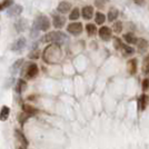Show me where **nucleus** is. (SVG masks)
Masks as SVG:
<instances>
[{"instance_id": "1", "label": "nucleus", "mask_w": 149, "mask_h": 149, "mask_svg": "<svg viewBox=\"0 0 149 149\" xmlns=\"http://www.w3.org/2000/svg\"><path fill=\"white\" fill-rule=\"evenodd\" d=\"M61 54L62 52L59 45L51 44L44 50L42 58H44L45 62H47V63H56L60 60Z\"/></svg>"}, {"instance_id": "2", "label": "nucleus", "mask_w": 149, "mask_h": 149, "mask_svg": "<svg viewBox=\"0 0 149 149\" xmlns=\"http://www.w3.org/2000/svg\"><path fill=\"white\" fill-rule=\"evenodd\" d=\"M45 41L46 42H50V44H57L62 45L66 40H67V36L61 32V31H50L45 36Z\"/></svg>"}, {"instance_id": "3", "label": "nucleus", "mask_w": 149, "mask_h": 149, "mask_svg": "<svg viewBox=\"0 0 149 149\" xmlns=\"http://www.w3.org/2000/svg\"><path fill=\"white\" fill-rule=\"evenodd\" d=\"M32 27L36 28L39 31H47L50 28V20L47 16L45 15H39L38 17H36Z\"/></svg>"}, {"instance_id": "4", "label": "nucleus", "mask_w": 149, "mask_h": 149, "mask_svg": "<svg viewBox=\"0 0 149 149\" xmlns=\"http://www.w3.org/2000/svg\"><path fill=\"white\" fill-rule=\"evenodd\" d=\"M82 29H84V27H82L81 22H71L67 27V31H68L69 33L74 35V36L80 35L81 32H82Z\"/></svg>"}, {"instance_id": "5", "label": "nucleus", "mask_w": 149, "mask_h": 149, "mask_svg": "<svg viewBox=\"0 0 149 149\" xmlns=\"http://www.w3.org/2000/svg\"><path fill=\"white\" fill-rule=\"evenodd\" d=\"M98 33H99L100 39H102L104 41H108V40L111 39V29L109 27H107V26L101 27L99 31H98Z\"/></svg>"}, {"instance_id": "6", "label": "nucleus", "mask_w": 149, "mask_h": 149, "mask_svg": "<svg viewBox=\"0 0 149 149\" xmlns=\"http://www.w3.org/2000/svg\"><path fill=\"white\" fill-rule=\"evenodd\" d=\"M38 72H39V68H38L37 65L36 63H30L28 66V68L26 69V77L28 79H32L37 76Z\"/></svg>"}, {"instance_id": "7", "label": "nucleus", "mask_w": 149, "mask_h": 149, "mask_svg": "<svg viewBox=\"0 0 149 149\" xmlns=\"http://www.w3.org/2000/svg\"><path fill=\"white\" fill-rule=\"evenodd\" d=\"M26 45H27L26 38L20 37L13 44V46H11V50H13V51H21V50L26 47Z\"/></svg>"}, {"instance_id": "8", "label": "nucleus", "mask_w": 149, "mask_h": 149, "mask_svg": "<svg viewBox=\"0 0 149 149\" xmlns=\"http://www.w3.org/2000/svg\"><path fill=\"white\" fill-rule=\"evenodd\" d=\"M22 10H24L22 6H20V5H13L7 10V15L9 17H18V16H20V13H22Z\"/></svg>"}, {"instance_id": "9", "label": "nucleus", "mask_w": 149, "mask_h": 149, "mask_svg": "<svg viewBox=\"0 0 149 149\" xmlns=\"http://www.w3.org/2000/svg\"><path fill=\"white\" fill-rule=\"evenodd\" d=\"M66 24V18L60 15H55L52 18V25L56 29H61Z\"/></svg>"}, {"instance_id": "10", "label": "nucleus", "mask_w": 149, "mask_h": 149, "mask_svg": "<svg viewBox=\"0 0 149 149\" xmlns=\"http://www.w3.org/2000/svg\"><path fill=\"white\" fill-rule=\"evenodd\" d=\"M81 15H82V18L86 19V20H90L93 17V6H86L82 8L81 10Z\"/></svg>"}, {"instance_id": "11", "label": "nucleus", "mask_w": 149, "mask_h": 149, "mask_svg": "<svg viewBox=\"0 0 149 149\" xmlns=\"http://www.w3.org/2000/svg\"><path fill=\"white\" fill-rule=\"evenodd\" d=\"M70 9H71V3L68 2V1H61V2L58 5V7H57L58 13H62V15L69 13V11H70Z\"/></svg>"}, {"instance_id": "12", "label": "nucleus", "mask_w": 149, "mask_h": 149, "mask_svg": "<svg viewBox=\"0 0 149 149\" xmlns=\"http://www.w3.org/2000/svg\"><path fill=\"white\" fill-rule=\"evenodd\" d=\"M15 27H16L17 32H24V31L28 28V21H27L25 18H20L18 21L15 24Z\"/></svg>"}, {"instance_id": "13", "label": "nucleus", "mask_w": 149, "mask_h": 149, "mask_svg": "<svg viewBox=\"0 0 149 149\" xmlns=\"http://www.w3.org/2000/svg\"><path fill=\"white\" fill-rule=\"evenodd\" d=\"M15 134H16V137H17V139H18L19 141H20V143H21V146H24V147H28V145H29V143H28V140H27V138H26V136L24 135V132L21 130H19V129H16L15 130Z\"/></svg>"}, {"instance_id": "14", "label": "nucleus", "mask_w": 149, "mask_h": 149, "mask_svg": "<svg viewBox=\"0 0 149 149\" xmlns=\"http://www.w3.org/2000/svg\"><path fill=\"white\" fill-rule=\"evenodd\" d=\"M148 101H149V98L148 96H146L145 93L141 95L140 97H139V99H138V109L139 110H145L146 109V107L148 105Z\"/></svg>"}, {"instance_id": "15", "label": "nucleus", "mask_w": 149, "mask_h": 149, "mask_svg": "<svg viewBox=\"0 0 149 149\" xmlns=\"http://www.w3.org/2000/svg\"><path fill=\"white\" fill-rule=\"evenodd\" d=\"M24 59L21 58V59H18L17 61L13 62V65L11 66V68H10V74H11V76H13V74H16L17 72H18L19 70L21 69V67H22V63H24Z\"/></svg>"}, {"instance_id": "16", "label": "nucleus", "mask_w": 149, "mask_h": 149, "mask_svg": "<svg viewBox=\"0 0 149 149\" xmlns=\"http://www.w3.org/2000/svg\"><path fill=\"white\" fill-rule=\"evenodd\" d=\"M22 110L25 112H27L28 115H30V116H35V115L38 113V111H39L36 107L29 105V104H24V105H22Z\"/></svg>"}, {"instance_id": "17", "label": "nucleus", "mask_w": 149, "mask_h": 149, "mask_svg": "<svg viewBox=\"0 0 149 149\" xmlns=\"http://www.w3.org/2000/svg\"><path fill=\"white\" fill-rule=\"evenodd\" d=\"M27 89V82L24 79H18L17 84H16V93H22Z\"/></svg>"}, {"instance_id": "18", "label": "nucleus", "mask_w": 149, "mask_h": 149, "mask_svg": "<svg viewBox=\"0 0 149 149\" xmlns=\"http://www.w3.org/2000/svg\"><path fill=\"white\" fill-rule=\"evenodd\" d=\"M137 46H138V50L140 51V52H145L147 48H148V41L146 40V39H143V38H139L138 40H137Z\"/></svg>"}, {"instance_id": "19", "label": "nucleus", "mask_w": 149, "mask_h": 149, "mask_svg": "<svg viewBox=\"0 0 149 149\" xmlns=\"http://www.w3.org/2000/svg\"><path fill=\"white\" fill-rule=\"evenodd\" d=\"M9 113H10V108L8 106H2L1 110H0V120L1 121H6L9 118Z\"/></svg>"}, {"instance_id": "20", "label": "nucleus", "mask_w": 149, "mask_h": 149, "mask_svg": "<svg viewBox=\"0 0 149 149\" xmlns=\"http://www.w3.org/2000/svg\"><path fill=\"white\" fill-rule=\"evenodd\" d=\"M127 68H128V72L130 74H135L137 71V60L136 59H130L127 62Z\"/></svg>"}, {"instance_id": "21", "label": "nucleus", "mask_w": 149, "mask_h": 149, "mask_svg": "<svg viewBox=\"0 0 149 149\" xmlns=\"http://www.w3.org/2000/svg\"><path fill=\"white\" fill-rule=\"evenodd\" d=\"M124 39L126 40V42L129 45H135L137 44V39L136 36L132 33V32H127V33H125L124 35Z\"/></svg>"}, {"instance_id": "22", "label": "nucleus", "mask_w": 149, "mask_h": 149, "mask_svg": "<svg viewBox=\"0 0 149 149\" xmlns=\"http://www.w3.org/2000/svg\"><path fill=\"white\" fill-rule=\"evenodd\" d=\"M118 15H119V11L117 8H110V10H109V13H108V20L109 21H115L116 19L118 18Z\"/></svg>"}, {"instance_id": "23", "label": "nucleus", "mask_w": 149, "mask_h": 149, "mask_svg": "<svg viewBox=\"0 0 149 149\" xmlns=\"http://www.w3.org/2000/svg\"><path fill=\"white\" fill-rule=\"evenodd\" d=\"M86 31L89 37H93L97 33V27L95 26V24H88L86 25Z\"/></svg>"}, {"instance_id": "24", "label": "nucleus", "mask_w": 149, "mask_h": 149, "mask_svg": "<svg viewBox=\"0 0 149 149\" xmlns=\"http://www.w3.org/2000/svg\"><path fill=\"white\" fill-rule=\"evenodd\" d=\"M120 50L123 51V54H124L125 56H130V55H132V54L135 52V49H134L132 47L128 46V45H125V44H123Z\"/></svg>"}, {"instance_id": "25", "label": "nucleus", "mask_w": 149, "mask_h": 149, "mask_svg": "<svg viewBox=\"0 0 149 149\" xmlns=\"http://www.w3.org/2000/svg\"><path fill=\"white\" fill-rule=\"evenodd\" d=\"M95 21H96L97 25H104V22L106 21V16L102 13H100V11L96 13V15H95Z\"/></svg>"}, {"instance_id": "26", "label": "nucleus", "mask_w": 149, "mask_h": 149, "mask_svg": "<svg viewBox=\"0 0 149 149\" xmlns=\"http://www.w3.org/2000/svg\"><path fill=\"white\" fill-rule=\"evenodd\" d=\"M29 117H31L30 115H28L27 112L25 111H22L21 113H19L18 115V121H19V124L21 125V126H24V124H25L26 121L28 120V118Z\"/></svg>"}, {"instance_id": "27", "label": "nucleus", "mask_w": 149, "mask_h": 149, "mask_svg": "<svg viewBox=\"0 0 149 149\" xmlns=\"http://www.w3.org/2000/svg\"><path fill=\"white\" fill-rule=\"evenodd\" d=\"M13 5V0H3L0 2V11H2L3 9H8Z\"/></svg>"}, {"instance_id": "28", "label": "nucleus", "mask_w": 149, "mask_h": 149, "mask_svg": "<svg viewBox=\"0 0 149 149\" xmlns=\"http://www.w3.org/2000/svg\"><path fill=\"white\" fill-rule=\"evenodd\" d=\"M79 16H80L79 8H74V9L71 10V13H70V15H69V19L72 20V21H74V20H77V19L79 18Z\"/></svg>"}, {"instance_id": "29", "label": "nucleus", "mask_w": 149, "mask_h": 149, "mask_svg": "<svg viewBox=\"0 0 149 149\" xmlns=\"http://www.w3.org/2000/svg\"><path fill=\"white\" fill-rule=\"evenodd\" d=\"M112 30L115 31L116 33H120L121 30H123V22L121 21H116L112 26Z\"/></svg>"}, {"instance_id": "30", "label": "nucleus", "mask_w": 149, "mask_h": 149, "mask_svg": "<svg viewBox=\"0 0 149 149\" xmlns=\"http://www.w3.org/2000/svg\"><path fill=\"white\" fill-rule=\"evenodd\" d=\"M39 57H40V51L38 49H33L29 54V58H31V59H38Z\"/></svg>"}, {"instance_id": "31", "label": "nucleus", "mask_w": 149, "mask_h": 149, "mask_svg": "<svg viewBox=\"0 0 149 149\" xmlns=\"http://www.w3.org/2000/svg\"><path fill=\"white\" fill-rule=\"evenodd\" d=\"M113 45H115V48L116 49H120L121 46H123V42L119 38H113Z\"/></svg>"}, {"instance_id": "32", "label": "nucleus", "mask_w": 149, "mask_h": 149, "mask_svg": "<svg viewBox=\"0 0 149 149\" xmlns=\"http://www.w3.org/2000/svg\"><path fill=\"white\" fill-rule=\"evenodd\" d=\"M148 88H149V79H143V91H146Z\"/></svg>"}, {"instance_id": "33", "label": "nucleus", "mask_w": 149, "mask_h": 149, "mask_svg": "<svg viewBox=\"0 0 149 149\" xmlns=\"http://www.w3.org/2000/svg\"><path fill=\"white\" fill-rule=\"evenodd\" d=\"M135 2H136L137 5H139V6H143V3H145L143 0H135Z\"/></svg>"}, {"instance_id": "34", "label": "nucleus", "mask_w": 149, "mask_h": 149, "mask_svg": "<svg viewBox=\"0 0 149 149\" xmlns=\"http://www.w3.org/2000/svg\"><path fill=\"white\" fill-rule=\"evenodd\" d=\"M18 149H27V148H26V147H24V146H20Z\"/></svg>"}]
</instances>
